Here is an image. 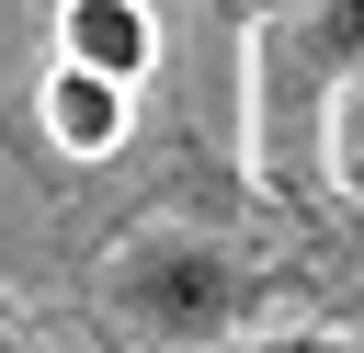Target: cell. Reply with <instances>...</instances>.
I'll use <instances>...</instances> for the list:
<instances>
[{
	"label": "cell",
	"mask_w": 364,
	"mask_h": 353,
	"mask_svg": "<svg viewBox=\"0 0 364 353\" xmlns=\"http://www.w3.org/2000/svg\"><path fill=\"white\" fill-rule=\"evenodd\" d=\"M125 91H136V80H114V68H80V57H57V80H46V125H57V148L102 159V148L125 137Z\"/></svg>",
	"instance_id": "obj_4"
},
{
	"label": "cell",
	"mask_w": 364,
	"mask_h": 353,
	"mask_svg": "<svg viewBox=\"0 0 364 353\" xmlns=\"http://www.w3.org/2000/svg\"><path fill=\"white\" fill-rule=\"evenodd\" d=\"M330 171L364 194V80H353V91H341V114H330Z\"/></svg>",
	"instance_id": "obj_5"
},
{
	"label": "cell",
	"mask_w": 364,
	"mask_h": 353,
	"mask_svg": "<svg viewBox=\"0 0 364 353\" xmlns=\"http://www.w3.org/2000/svg\"><path fill=\"white\" fill-rule=\"evenodd\" d=\"M341 68H364V0H307V23L262 57V114L296 91V102H330Z\"/></svg>",
	"instance_id": "obj_2"
},
{
	"label": "cell",
	"mask_w": 364,
	"mask_h": 353,
	"mask_svg": "<svg viewBox=\"0 0 364 353\" xmlns=\"http://www.w3.org/2000/svg\"><path fill=\"white\" fill-rule=\"evenodd\" d=\"M273 11H296V0H273Z\"/></svg>",
	"instance_id": "obj_6"
},
{
	"label": "cell",
	"mask_w": 364,
	"mask_h": 353,
	"mask_svg": "<svg viewBox=\"0 0 364 353\" xmlns=\"http://www.w3.org/2000/svg\"><path fill=\"white\" fill-rule=\"evenodd\" d=\"M114 307L159 342H216V330H239V262L216 239H182V228L136 239V251H114Z\"/></svg>",
	"instance_id": "obj_1"
},
{
	"label": "cell",
	"mask_w": 364,
	"mask_h": 353,
	"mask_svg": "<svg viewBox=\"0 0 364 353\" xmlns=\"http://www.w3.org/2000/svg\"><path fill=\"white\" fill-rule=\"evenodd\" d=\"M57 57H80V68H114V80H148V57H159V23H148V0H68V11H57Z\"/></svg>",
	"instance_id": "obj_3"
}]
</instances>
